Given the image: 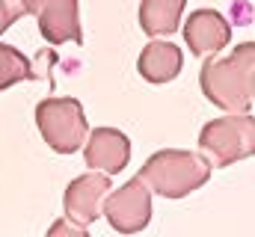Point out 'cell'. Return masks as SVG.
<instances>
[{
  "mask_svg": "<svg viewBox=\"0 0 255 237\" xmlns=\"http://www.w3.org/2000/svg\"><path fill=\"white\" fill-rule=\"evenodd\" d=\"M205 92L226 110H250L255 101V42H244L235 48L232 59L208 65L202 74Z\"/></svg>",
  "mask_w": 255,
  "mask_h": 237,
  "instance_id": "obj_1",
  "label": "cell"
},
{
  "mask_svg": "<svg viewBox=\"0 0 255 237\" xmlns=\"http://www.w3.org/2000/svg\"><path fill=\"white\" fill-rule=\"evenodd\" d=\"M202 148L211 151L217 166H229L235 160L255 154V118L253 116H229L205 127Z\"/></svg>",
  "mask_w": 255,
  "mask_h": 237,
  "instance_id": "obj_2",
  "label": "cell"
},
{
  "mask_svg": "<svg viewBox=\"0 0 255 237\" xmlns=\"http://www.w3.org/2000/svg\"><path fill=\"white\" fill-rule=\"evenodd\" d=\"M232 39V27L217 12H199L190 21V42L196 54H214Z\"/></svg>",
  "mask_w": 255,
  "mask_h": 237,
  "instance_id": "obj_3",
  "label": "cell"
}]
</instances>
